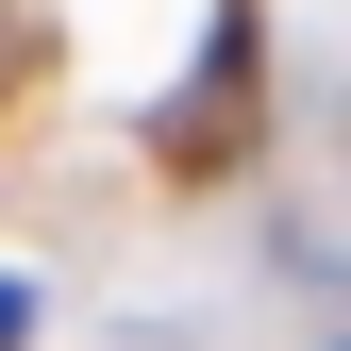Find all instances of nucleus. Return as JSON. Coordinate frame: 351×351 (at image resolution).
<instances>
[{
	"label": "nucleus",
	"instance_id": "1",
	"mask_svg": "<svg viewBox=\"0 0 351 351\" xmlns=\"http://www.w3.org/2000/svg\"><path fill=\"white\" fill-rule=\"evenodd\" d=\"M17 335H34V301H17V285H0V351H17Z\"/></svg>",
	"mask_w": 351,
	"mask_h": 351
}]
</instances>
